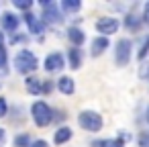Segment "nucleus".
Listing matches in <instances>:
<instances>
[{
    "mask_svg": "<svg viewBox=\"0 0 149 147\" xmlns=\"http://www.w3.org/2000/svg\"><path fill=\"white\" fill-rule=\"evenodd\" d=\"M108 47H110L108 37H96V39L92 41V45H90V55H92V57H98V55H102Z\"/></svg>",
    "mask_w": 149,
    "mask_h": 147,
    "instance_id": "nucleus-10",
    "label": "nucleus"
},
{
    "mask_svg": "<svg viewBox=\"0 0 149 147\" xmlns=\"http://www.w3.org/2000/svg\"><path fill=\"white\" fill-rule=\"evenodd\" d=\"M31 116H33V121H35L37 127H47V125L53 121V110H51V106H49L47 102L37 100V102H33V106H31Z\"/></svg>",
    "mask_w": 149,
    "mask_h": 147,
    "instance_id": "nucleus-2",
    "label": "nucleus"
},
{
    "mask_svg": "<svg viewBox=\"0 0 149 147\" xmlns=\"http://www.w3.org/2000/svg\"><path fill=\"white\" fill-rule=\"evenodd\" d=\"M31 145V137L27 133H21L15 137V147H29Z\"/></svg>",
    "mask_w": 149,
    "mask_h": 147,
    "instance_id": "nucleus-20",
    "label": "nucleus"
},
{
    "mask_svg": "<svg viewBox=\"0 0 149 147\" xmlns=\"http://www.w3.org/2000/svg\"><path fill=\"white\" fill-rule=\"evenodd\" d=\"M131 53H133V43H131V39H120V41H116L114 61H116L118 68L129 65V61H131Z\"/></svg>",
    "mask_w": 149,
    "mask_h": 147,
    "instance_id": "nucleus-5",
    "label": "nucleus"
},
{
    "mask_svg": "<svg viewBox=\"0 0 149 147\" xmlns=\"http://www.w3.org/2000/svg\"><path fill=\"white\" fill-rule=\"evenodd\" d=\"M6 63H8V55L4 47V33H0V70H6Z\"/></svg>",
    "mask_w": 149,
    "mask_h": 147,
    "instance_id": "nucleus-19",
    "label": "nucleus"
},
{
    "mask_svg": "<svg viewBox=\"0 0 149 147\" xmlns=\"http://www.w3.org/2000/svg\"><path fill=\"white\" fill-rule=\"evenodd\" d=\"M6 112H8V104H6V98H2V96H0V118H2V116H6Z\"/></svg>",
    "mask_w": 149,
    "mask_h": 147,
    "instance_id": "nucleus-24",
    "label": "nucleus"
},
{
    "mask_svg": "<svg viewBox=\"0 0 149 147\" xmlns=\"http://www.w3.org/2000/svg\"><path fill=\"white\" fill-rule=\"evenodd\" d=\"M43 15H41V23L43 25H59L63 21V13L59 10V6L55 2H49V0H43Z\"/></svg>",
    "mask_w": 149,
    "mask_h": 147,
    "instance_id": "nucleus-4",
    "label": "nucleus"
},
{
    "mask_svg": "<svg viewBox=\"0 0 149 147\" xmlns=\"http://www.w3.org/2000/svg\"><path fill=\"white\" fill-rule=\"evenodd\" d=\"M39 68V59L35 57L33 51L29 49H21L17 55H15V70L19 74H31Z\"/></svg>",
    "mask_w": 149,
    "mask_h": 147,
    "instance_id": "nucleus-1",
    "label": "nucleus"
},
{
    "mask_svg": "<svg viewBox=\"0 0 149 147\" xmlns=\"http://www.w3.org/2000/svg\"><path fill=\"white\" fill-rule=\"evenodd\" d=\"M41 84H43V80H39V78H35V76H29V78L25 80V88H27V92L33 94V96H39V94H41Z\"/></svg>",
    "mask_w": 149,
    "mask_h": 147,
    "instance_id": "nucleus-15",
    "label": "nucleus"
},
{
    "mask_svg": "<svg viewBox=\"0 0 149 147\" xmlns=\"http://www.w3.org/2000/svg\"><path fill=\"white\" fill-rule=\"evenodd\" d=\"M13 4H15L17 8H21V10H29V8L33 6L31 0H13Z\"/></svg>",
    "mask_w": 149,
    "mask_h": 147,
    "instance_id": "nucleus-21",
    "label": "nucleus"
},
{
    "mask_svg": "<svg viewBox=\"0 0 149 147\" xmlns=\"http://www.w3.org/2000/svg\"><path fill=\"white\" fill-rule=\"evenodd\" d=\"M43 68H45V72H49V74L61 72V70L65 68V57H63V53H59V51L49 53V55L45 57V61H43Z\"/></svg>",
    "mask_w": 149,
    "mask_h": 147,
    "instance_id": "nucleus-7",
    "label": "nucleus"
},
{
    "mask_svg": "<svg viewBox=\"0 0 149 147\" xmlns=\"http://www.w3.org/2000/svg\"><path fill=\"white\" fill-rule=\"evenodd\" d=\"M147 53H149V37L145 39V43H143V47H141V51L137 53V59H145V57H147Z\"/></svg>",
    "mask_w": 149,
    "mask_h": 147,
    "instance_id": "nucleus-22",
    "label": "nucleus"
},
{
    "mask_svg": "<svg viewBox=\"0 0 149 147\" xmlns=\"http://www.w3.org/2000/svg\"><path fill=\"white\" fill-rule=\"evenodd\" d=\"M4 137H6V131H4L2 127H0V145H2V143H4Z\"/></svg>",
    "mask_w": 149,
    "mask_h": 147,
    "instance_id": "nucleus-28",
    "label": "nucleus"
},
{
    "mask_svg": "<svg viewBox=\"0 0 149 147\" xmlns=\"http://www.w3.org/2000/svg\"><path fill=\"white\" fill-rule=\"evenodd\" d=\"M72 137H74V131H72L70 127H59V129L53 133V143H55V145H63V143H68Z\"/></svg>",
    "mask_w": 149,
    "mask_h": 147,
    "instance_id": "nucleus-12",
    "label": "nucleus"
},
{
    "mask_svg": "<svg viewBox=\"0 0 149 147\" xmlns=\"http://www.w3.org/2000/svg\"><path fill=\"white\" fill-rule=\"evenodd\" d=\"M23 19H25V23H27V27H29V33H33V35H41V33H45V25H43L41 19H37L33 13H25Z\"/></svg>",
    "mask_w": 149,
    "mask_h": 147,
    "instance_id": "nucleus-8",
    "label": "nucleus"
},
{
    "mask_svg": "<svg viewBox=\"0 0 149 147\" xmlns=\"http://www.w3.org/2000/svg\"><path fill=\"white\" fill-rule=\"evenodd\" d=\"M19 23H21V19L15 13H4L2 17H0V25H2V29L8 31V33H15L19 29Z\"/></svg>",
    "mask_w": 149,
    "mask_h": 147,
    "instance_id": "nucleus-9",
    "label": "nucleus"
},
{
    "mask_svg": "<svg viewBox=\"0 0 149 147\" xmlns=\"http://www.w3.org/2000/svg\"><path fill=\"white\" fill-rule=\"evenodd\" d=\"M120 27V21L114 19V17H102L96 21V31L100 33V37H110L118 31Z\"/></svg>",
    "mask_w": 149,
    "mask_h": 147,
    "instance_id": "nucleus-6",
    "label": "nucleus"
},
{
    "mask_svg": "<svg viewBox=\"0 0 149 147\" xmlns=\"http://www.w3.org/2000/svg\"><path fill=\"white\" fill-rule=\"evenodd\" d=\"M80 8H82L80 0H63L61 6H59V10H63V13H78Z\"/></svg>",
    "mask_w": 149,
    "mask_h": 147,
    "instance_id": "nucleus-17",
    "label": "nucleus"
},
{
    "mask_svg": "<svg viewBox=\"0 0 149 147\" xmlns=\"http://www.w3.org/2000/svg\"><path fill=\"white\" fill-rule=\"evenodd\" d=\"M125 27L135 33V31L141 29V19H139L137 15H127V17H125Z\"/></svg>",
    "mask_w": 149,
    "mask_h": 147,
    "instance_id": "nucleus-18",
    "label": "nucleus"
},
{
    "mask_svg": "<svg viewBox=\"0 0 149 147\" xmlns=\"http://www.w3.org/2000/svg\"><path fill=\"white\" fill-rule=\"evenodd\" d=\"M92 147H125V139L114 137V139H102V141H94Z\"/></svg>",
    "mask_w": 149,
    "mask_h": 147,
    "instance_id": "nucleus-16",
    "label": "nucleus"
},
{
    "mask_svg": "<svg viewBox=\"0 0 149 147\" xmlns=\"http://www.w3.org/2000/svg\"><path fill=\"white\" fill-rule=\"evenodd\" d=\"M68 39L72 41L74 47H80V45L86 41V35H84L82 29H78V27H70V31H68Z\"/></svg>",
    "mask_w": 149,
    "mask_h": 147,
    "instance_id": "nucleus-14",
    "label": "nucleus"
},
{
    "mask_svg": "<svg viewBox=\"0 0 149 147\" xmlns=\"http://www.w3.org/2000/svg\"><path fill=\"white\" fill-rule=\"evenodd\" d=\"M29 147H49V143H47L45 139H37V141H33Z\"/></svg>",
    "mask_w": 149,
    "mask_h": 147,
    "instance_id": "nucleus-25",
    "label": "nucleus"
},
{
    "mask_svg": "<svg viewBox=\"0 0 149 147\" xmlns=\"http://www.w3.org/2000/svg\"><path fill=\"white\" fill-rule=\"evenodd\" d=\"M147 123H149V108H147Z\"/></svg>",
    "mask_w": 149,
    "mask_h": 147,
    "instance_id": "nucleus-29",
    "label": "nucleus"
},
{
    "mask_svg": "<svg viewBox=\"0 0 149 147\" xmlns=\"http://www.w3.org/2000/svg\"><path fill=\"white\" fill-rule=\"evenodd\" d=\"M143 21L149 25V2L145 4V8H143Z\"/></svg>",
    "mask_w": 149,
    "mask_h": 147,
    "instance_id": "nucleus-26",
    "label": "nucleus"
},
{
    "mask_svg": "<svg viewBox=\"0 0 149 147\" xmlns=\"http://www.w3.org/2000/svg\"><path fill=\"white\" fill-rule=\"evenodd\" d=\"M51 88H53V82H51V80H43V84H41V94H49Z\"/></svg>",
    "mask_w": 149,
    "mask_h": 147,
    "instance_id": "nucleus-23",
    "label": "nucleus"
},
{
    "mask_svg": "<svg viewBox=\"0 0 149 147\" xmlns=\"http://www.w3.org/2000/svg\"><path fill=\"white\" fill-rule=\"evenodd\" d=\"M78 125H80L84 131H88V133H98V131L102 129L104 121H102V116H100L96 110H82V112L78 114Z\"/></svg>",
    "mask_w": 149,
    "mask_h": 147,
    "instance_id": "nucleus-3",
    "label": "nucleus"
},
{
    "mask_svg": "<svg viewBox=\"0 0 149 147\" xmlns=\"http://www.w3.org/2000/svg\"><path fill=\"white\" fill-rule=\"evenodd\" d=\"M25 41H27L25 35H17V37H13V43H25Z\"/></svg>",
    "mask_w": 149,
    "mask_h": 147,
    "instance_id": "nucleus-27",
    "label": "nucleus"
},
{
    "mask_svg": "<svg viewBox=\"0 0 149 147\" xmlns=\"http://www.w3.org/2000/svg\"><path fill=\"white\" fill-rule=\"evenodd\" d=\"M68 61L72 70H80L82 68V49L80 47H72L68 51Z\"/></svg>",
    "mask_w": 149,
    "mask_h": 147,
    "instance_id": "nucleus-13",
    "label": "nucleus"
},
{
    "mask_svg": "<svg viewBox=\"0 0 149 147\" xmlns=\"http://www.w3.org/2000/svg\"><path fill=\"white\" fill-rule=\"evenodd\" d=\"M57 90H59L61 94H65V96H72V94L76 92L74 78H72V76H61V78L57 80Z\"/></svg>",
    "mask_w": 149,
    "mask_h": 147,
    "instance_id": "nucleus-11",
    "label": "nucleus"
}]
</instances>
